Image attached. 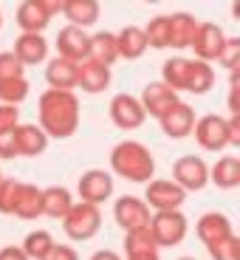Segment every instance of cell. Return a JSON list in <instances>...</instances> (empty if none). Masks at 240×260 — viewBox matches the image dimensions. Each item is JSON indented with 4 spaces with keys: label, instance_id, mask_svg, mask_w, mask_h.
I'll use <instances>...</instances> for the list:
<instances>
[{
    "label": "cell",
    "instance_id": "cell-44",
    "mask_svg": "<svg viewBox=\"0 0 240 260\" xmlns=\"http://www.w3.org/2000/svg\"><path fill=\"white\" fill-rule=\"evenodd\" d=\"M127 260H161V257H158V252H144V254H130Z\"/></svg>",
    "mask_w": 240,
    "mask_h": 260
},
{
    "label": "cell",
    "instance_id": "cell-15",
    "mask_svg": "<svg viewBox=\"0 0 240 260\" xmlns=\"http://www.w3.org/2000/svg\"><path fill=\"white\" fill-rule=\"evenodd\" d=\"M111 85V68L93 62V59H82L77 62V88L85 93H102Z\"/></svg>",
    "mask_w": 240,
    "mask_h": 260
},
{
    "label": "cell",
    "instance_id": "cell-33",
    "mask_svg": "<svg viewBox=\"0 0 240 260\" xmlns=\"http://www.w3.org/2000/svg\"><path fill=\"white\" fill-rule=\"evenodd\" d=\"M28 91H31V85H28L26 77L3 79V82H0V102H3V105H12V108H17V105L28 96Z\"/></svg>",
    "mask_w": 240,
    "mask_h": 260
},
{
    "label": "cell",
    "instance_id": "cell-24",
    "mask_svg": "<svg viewBox=\"0 0 240 260\" xmlns=\"http://www.w3.org/2000/svg\"><path fill=\"white\" fill-rule=\"evenodd\" d=\"M46 82L48 91H74L77 88V65L68 59H51L46 65Z\"/></svg>",
    "mask_w": 240,
    "mask_h": 260
},
{
    "label": "cell",
    "instance_id": "cell-35",
    "mask_svg": "<svg viewBox=\"0 0 240 260\" xmlns=\"http://www.w3.org/2000/svg\"><path fill=\"white\" fill-rule=\"evenodd\" d=\"M218 62H221L229 74L240 71V40L237 37H226L221 54H218Z\"/></svg>",
    "mask_w": 240,
    "mask_h": 260
},
{
    "label": "cell",
    "instance_id": "cell-19",
    "mask_svg": "<svg viewBox=\"0 0 240 260\" xmlns=\"http://www.w3.org/2000/svg\"><path fill=\"white\" fill-rule=\"evenodd\" d=\"M14 57L20 59V65H40L48 59V43L43 34H20L14 40Z\"/></svg>",
    "mask_w": 240,
    "mask_h": 260
},
{
    "label": "cell",
    "instance_id": "cell-43",
    "mask_svg": "<svg viewBox=\"0 0 240 260\" xmlns=\"http://www.w3.org/2000/svg\"><path fill=\"white\" fill-rule=\"evenodd\" d=\"M91 260H122V257H119L113 249H99V252L91 254Z\"/></svg>",
    "mask_w": 240,
    "mask_h": 260
},
{
    "label": "cell",
    "instance_id": "cell-47",
    "mask_svg": "<svg viewBox=\"0 0 240 260\" xmlns=\"http://www.w3.org/2000/svg\"><path fill=\"white\" fill-rule=\"evenodd\" d=\"M0 181H3V173H0Z\"/></svg>",
    "mask_w": 240,
    "mask_h": 260
},
{
    "label": "cell",
    "instance_id": "cell-40",
    "mask_svg": "<svg viewBox=\"0 0 240 260\" xmlns=\"http://www.w3.org/2000/svg\"><path fill=\"white\" fill-rule=\"evenodd\" d=\"M3 158H17V144H14V130L0 133V161Z\"/></svg>",
    "mask_w": 240,
    "mask_h": 260
},
{
    "label": "cell",
    "instance_id": "cell-8",
    "mask_svg": "<svg viewBox=\"0 0 240 260\" xmlns=\"http://www.w3.org/2000/svg\"><path fill=\"white\" fill-rule=\"evenodd\" d=\"M77 192H79V201L82 204L102 207V204L113 195V176L105 173V170H88V173L79 176Z\"/></svg>",
    "mask_w": 240,
    "mask_h": 260
},
{
    "label": "cell",
    "instance_id": "cell-4",
    "mask_svg": "<svg viewBox=\"0 0 240 260\" xmlns=\"http://www.w3.org/2000/svg\"><path fill=\"white\" fill-rule=\"evenodd\" d=\"M150 235H153V241H156V246H178V243H184V238H187L189 232V223L187 218H184V212L178 209V212H153L150 215V223H147Z\"/></svg>",
    "mask_w": 240,
    "mask_h": 260
},
{
    "label": "cell",
    "instance_id": "cell-26",
    "mask_svg": "<svg viewBox=\"0 0 240 260\" xmlns=\"http://www.w3.org/2000/svg\"><path fill=\"white\" fill-rule=\"evenodd\" d=\"M209 181L218 189H234L240 187V158L234 156H221L209 167Z\"/></svg>",
    "mask_w": 240,
    "mask_h": 260
},
{
    "label": "cell",
    "instance_id": "cell-7",
    "mask_svg": "<svg viewBox=\"0 0 240 260\" xmlns=\"http://www.w3.org/2000/svg\"><path fill=\"white\" fill-rule=\"evenodd\" d=\"M184 192H198L209 184V167L201 156H181L173 164V178Z\"/></svg>",
    "mask_w": 240,
    "mask_h": 260
},
{
    "label": "cell",
    "instance_id": "cell-17",
    "mask_svg": "<svg viewBox=\"0 0 240 260\" xmlns=\"http://www.w3.org/2000/svg\"><path fill=\"white\" fill-rule=\"evenodd\" d=\"M195 235L201 238L203 246H209V243H218L223 238H229V235H234V229H232V221L223 212H207L195 223Z\"/></svg>",
    "mask_w": 240,
    "mask_h": 260
},
{
    "label": "cell",
    "instance_id": "cell-46",
    "mask_svg": "<svg viewBox=\"0 0 240 260\" xmlns=\"http://www.w3.org/2000/svg\"><path fill=\"white\" fill-rule=\"evenodd\" d=\"M0 26H3V14H0Z\"/></svg>",
    "mask_w": 240,
    "mask_h": 260
},
{
    "label": "cell",
    "instance_id": "cell-22",
    "mask_svg": "<svg viewBox=\"0 0 240 260\" xmlns=\"http://www.w3.org/2000/svg\"><path fill=\"white\" fill-rule=\"evenodd\" d=\"M169 20V48H184L192 46V37H195V28H198V20L195 14L189 12H176V14H167Z\"/></svg>",
    "mask_w": 240,
    "mask_h": 260
},
{
    "label": "cell",
    "instance_id": "cell-2",
    "mask_svg": "<svg viewBox=\"0 0 240 260\" xmlns=\"http://www.w3.org/2000/svg\"><path fill=\"white\" fill-rule=\"evenodd\" d=\"M111 170L116 176H122L124 181L150 184L153 173H156V158L142 142L127 139V142H119L111 150Z\"/></svg>",
    "mask_w": 240,
    "mask_h": 260
},
{
    "label": "cell",
    "instance_id": "cell-38",
    "mask_svg": "<svg viewBox=\"0 0 240 260\" xmlns=\"http://www.w3.org/2000/svg\"><path fill=\"white\" fill-rule=\"evenodd\" d=\"M17 124H20V108L0 105V133H12Z\"/></svg>",
    "mask_w": 240,
    "mask_h": 260
},
{
    "label": "cell",
    "instance_id": "cell-12",
    "mask_svg": "<svg viewBox=\"0 0 240 260\" xmlns=\"http://www.w3.org/2000/svg\"><path fill=\"white\" fill-rule=\"evenodd\" d=\"M195 142L201 144L203 150H212V153H218V150L229 147L226 142V119L218 116V113H207V116L195 119Z\"/></svg>",
    "mask_w": 240,
    "mask_h": 260
},
{
    "label": "cell",
    "instance_id": "cell-36",
    "mask_svg": "<svg viewBox=\"0 0 240 260\" xmlns=\"http://www.w3.org/2000/svg\"><path fill=\"white\" fill-rule=\"evenodd\" d=\"M17 189H20V181H14V178H3V181H0V212H3V215H12L14 212Z\"/></svg>",
    "mask_w": 240,
    "mask_h": 260
},
{
    "label": "cell",
    "instance_id": "cell-27",
    "mask_svg": "<svg viewBox=\"0 0 240 260\" xmlns=\"http://www.w3.org/2000/svg\"><path fill=\"white\" fill-rule=\"evenodd\" d=\"M71 207H74V195L65 187H46L43 189V215L46 218L62 221Z\"/></svg>",
    "mask_w": 240,
    "mask_h": 260
},
{
    "label": "cell",
    "instance_id": "cell-21",
    "mask_svg": "<svg viewBox=\"0 0 240 260\" xmlns=\"http://www.w3.org/2000/svg\"><path fill=\"white\" fill-rule=\"evenodd\" d=\"M14 218L20 221H37L43 215V189L37 184H23L17 189V204H14Z\"/></svg>",
    "mask_w": 240,
    "mask_h": 260
},
{
    "label": "cell",
    "instance_id": "cell-39",
    "mask_svg": "<svg viewBox=\"0 0 240 260\" xmlns=\"http://www.w3.org/2000/svg\"><path fill=\"white\" fill-rule=\"evenodd\" d=\"M43 260H79V254H77V249L68 246V243H54L51 252H48Z\"/></svg>",
    "mask_w": 240,
    "mask_h": 260
},
{
    "label": "cell",
    "instance_id": "cell-6",
    "mask_svg": "<svg viewBox=\"0 0 240 260\" xmlns=\"http://www.w3.org/2000/svg\"><path fill=\"white\" fill-rule=\"evenodd\" d=\"M142 201L153 212H178L184 207V201H187V192L176 181H169V178H153L147 184V189H144Z\"/></svg>",
    "mask_w": 240,
    "mask_h": 260
},
{
    "label": "cell",
    "instance_id": "cell-9",
    "mask_svg": "<svg viewBox=\"0 0 240 260\" xmlns=\"http://www.w3.org/2000/svg\"><path fill=\"white\" fill-rule=\"evenodd\" d=\"M113 218L124 232H133V229H144L150 223V209L136 195H122L113 204Z\"/></svg>",
    "mask_w": 240,
    "mask_h": 260
},
{
    "label": "cell",
    "instance_id": "cell-16",
    "mask_svg": "<svg viewBox=\"0 0 240 260\" xmlns=\"http://www.w3.org/2000/svg\"><path fill=\"white\" fill-rule=\"evenodd\" d=\"M158 122H161L164 136H169V139H187V136H192V130H195V111L189 108L187 102H178L176 108H173L167 116H161Z\"/></svg>",
    "mask_w": 240,
    "mask_h": 260
},
{
    "label": "cell",
    "instance_id": "cell-1",
    "mask_svg": "<svg viewBox=\"0 0 240 260\" xmlns=\"http://www.w3.org/2000/svg\"><path fill=\"white\" fill-rule=\"evenodd\" d=\"M40 124L48 139H71L79 127V99L74 91H46L37 99Z\"/></svg>",
    "mask_w": 240,
    "mask_h": 260
},
{
    "label": "cell",
    "instance_id": "cell-32",
    "mask_svg": "<svg viewBox=\"0 0 240 260\" xmlns=\"http://www.w3.org/2000/svg\"><path fill=\"white\" fill-rule=\"evenodd\" d=\"M144 252H158L156 241H153V235L150 229H133V232H124V254H144Z\"/></svg>",
    "mask_w": 240,
    "mask_h": 260
},
{
    "label": "cell",
    "instance_id": "cell-10",
    "mask_svg": "<svg viewBox=\"0 0 240 260\" xmlns=\"http://www.w3.org/2000/svg\"><path fill=\"white\" fill-rule=\"evenodd\" d=\"M111 119L119 130H136L144 124V108L133 93H116L111 99Z\"/></svg>",
    "mask_w": 240,
    "mask_h": 260
},
{
    "label": "cell",
    "instance_id": "cell-31",
    "mask_svg": "<svg viewBox=\"0 0 240 260\" xmlns=\"http://www.w3.org/2000/svg\"><path fill=\"white\" fill-rule=\"evenodd\" d=\"M144 37H147V48H169V20L167 14H158L142 28Z\"/></svg>",
    "mask_w": 240,
    "mask_h": 260
},
{
    "label": "cell",
    "instance_id": "cell-45",
    "mask_svg": "<svg viewBox=\"0 0 240 260\" xmlns=\"http://www.w3.org/2000/svg\"><path fill=\"white\" fill-rule=\"evenodd\" d=\"M178 260H198V257H178Z\"/></svg>",
    "mask_w": 240,
    "mask_h": 260
},
{
    "label": "cell",
    "instance_id": "cell-5",
    "mask_svg": "<svg viewBox=\"0 0 240 260\" xmlns=\"http://www.w3.org/2000/svg\"><path fill=\"white\" fill-rule=\"evenodd\" d=\"M59 9H62V3H57V0H23L17 6L14 20L23 28V34H43L54 14H59Z\"/></svg>",
    "mask_w": 240,
    "mask_h": 260
},
{
    "label": "cell",
    "instance_id": "cell-14",
    "mask_svg": "<svg viewBox=\"0 0 240 260\" xmlns=\"http://www.w3.org/2000/svg\"><path fill=\"white\" fill-rule=\"evenodd\" d=\"M88 40H91V34L82 31V28H74V26L59 28V34H57L59 59H68V62H74V65L88 59Z\"/></svg>",
    "mask_w": 240,
    "mask_h": 260
},
{
    "label": "cell",
    "instance_id": "cell-3",
    "mask_svg": "<svg viewBox=\"0 0 240 260\" xmlns=\"http://www.w3.org/2000/svg\"><path fill=\"white\" fill-rule=\"evenodd\" d=\"M62 229L71 241H91L93 235L102 229V212L93 204L74 201V207L62 218Z\"/></svg>",
    "mask_w": 240,
    "mask_h": 260
},
{
    "label": "cell",
    "instance_id": "cell-23",
    "mask_svg": "<svg viewBox=\"0 0 240 260\" xmlns=\"http://www.w3.org/2000/svg\"><path fill=\"white\" fill-rule=\"evenodd\" d=\"M116 51H119V59H127V62L144 57V51H147V37H144L142 26H124L116 34Z\"/></svg>",
    "mask_w": 240,
    "mask_h": 260
},
{
    "label": "cell",
    "instance_id": "cell-42",
    "mask_svg": "<svg viewBox=\"0 0 240 260\" xmlns=\"http://www.w3.org/2000/svg\"><path fill=\"white\" fill-rule=\"evenodd\" d=\"M0 260H28V257L23 254L20 246H3L0 249Z\"/></svg>",
    "mask_w": 240,
    "mask_h": 260
},
{
    "label": "cell",
    "instance_id": "cell-30",
    "mask_svg": "<svg viewBox=\"0 0 240 260\" xmlns=\"http://www.w3.org/2000/svg\"><path fill=\"white\" fill-rule=\"evenodd\" d=\"M54 235L48 232V229H34V232H28L26 235V241H23V254H26L28 260H43L48 252H51V246H54Z\"/></svg>",
    "mask_w": 240,
    "mask_h": 260
},
{
    "label": "cell",
    "instance_id": "cell-20",
    "mask_svg": "<svg viewBox=\"0 0 240 260\" xmlns=\"http://www.w3.org/2000/svg\"><path fill=\"white\" fill-rule=\"evenodd\" d=\"M59 12L68 17V26L85 31L88 26H93L99 20L102 6H99L96 0H62V9H59Z\"/></svg>",
    "mask_w": 240,
    "mask_h": 260
},
{
    "label": "cell",
    "instance_id": "cell-13",
    "mask_svg": "<svg viewBox=\"0 0 240 260\" xmlns=\"http://www.w3.org/2000/svg\"><path fill=\"white\" fill-rule=\"evenodd\" d=\"M223 43H226V34H223V28L218 23H198L189 48H195V57L201 62H212V59H218Z\"/></svg>",
    "mask_w": 240,
    "mask_h": 260
},
{
    "label": "cell",
    "instance_id": "cell-41",
    "mask_svg": "<svg viewBox=\"0 0 240 260\" xmlns=\"http://www.w3.org/2000/svg\"><path fill=\"white\" fill-rule=\"evenodd\" d=\"M226 142L232 144V147H240V116L226 119Z\"/></svg>",
    "mask_w": 240,
    "mask_h": 260
},
{
    "label": "cell",
    "instance_id": "cell-18",
    "mask_svg": "<svg viewBox=\"0 0 240 260\" xmlns=\"http://www.w3.org/2000/svg\"><path fill=\"white\" fill-rule=\"evenodd\" d=\"M14 144H17V156L37 158L48 150V136L37 124H17L14 127Z\"/></svg>",
    "mask_w": 240,
    "mask_h": 260
},
{
    "label": "cell",
    "instance_id": "cell-29",
    "mask_svg": "<svg viewBox=\"0 0 240 260\" xmlns=\"http://www.w3.org/2000/svg\"><path fill=\"white\" fill-rule=\"evenodd\" d=\"M215 85V71L209 62H201V59H192L189 65V77H187V91L195 93V96H203V93L212 91Z\"/></svg>",
    "mask_w": 240,
    "mask_h": 260
},
{
    "label": "cell",
    "instance_id": "cell-34",
    "mask_svg": "<svg viewBox=\"0 0 240 260\" xmlns=\"http://www.w3.org/2000/svg\"><path fill=\"white\" fill-rule=\"evenodd\" d=\"M207 252H209V257H212V260H240V241H237V235H229V238H223V241H218V243H209Z\"/></svg>",
    "mask_w": 240,
    "mask_h": 260
},
{
    "label": "cell",
    "instance_id": "cell-37",
    "mask_svg": "<svg viewBox=\"0 0 240 260\" xmlns=\"http://www.w3.org/2000/svg\"><path fill=\"white\" fill-rule=\"evenodd\" d=\"M23 65H20V59L14 57L12 51H0V82L3 79H17V77H23Z\"/></svg>",
    "mask_w": 240,
    "mask_h": 260
},
{
    "label": "cell",
    "instance_id": "cell-11",
    "mask_svg": "<svg viewBox=\"0 0 240 260\" xmlns=\"http://www.w3.org/2000/svg\"><path fill=\"white\" fill-rule=\"evenodd\" d=\"M139 102H142V108H144V116L161 119V116H167L181 99H178L176 91H169L164 82H147L144 91H142V96H139Z\"/></svg>",
    "mask_w": 240,
    "mask_h": 260
},
{
    "label": "cell",
    "instance_id": "cell-28",
    "mask_svg": "<svg viewBox=\"0 0 240 260\" xmlns=\"http://www.w3.org/2000/svg\"><path fill=\"white\" fill-rule=\"evenodd\" d=\"M189 65H192V59H187V57H173V59H167V62H164V68H161V82L167 85L169 91H176V93L187 91Z\"/></svg>",
    "mask_w": 240,
    "mask_h": 260
},
{
    "label": "cell",
    "instance_id": "cell-25",
    "mask_svg": "<svg viewBox=\"0 0 240 260\" xmlns=\"http://www.w3.org/2000/svg\"><path fill=\"white\" fill-rule=\"evenodd\" d=\"M88 59L105 65V68H111V65L119 59L116 34H113V31H96V34H91V40H88Z\"/></svg>",
    "mask_w": 240,
    "mask_h": 260
}]
</instances>
